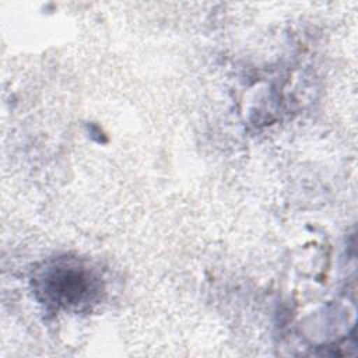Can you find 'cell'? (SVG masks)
Segmentation results:
<instances>
[{
  "instance_id": "1",
  "label": "cell",
  "mask_w": 358,
  "mask_h": 358,
  "mask_svg": "<svg viewBox=\"0 0 358 358\" xmlns=\"http://www.w3.org/2000/svg\"><path fill=\"white\" fill-rule=\"evenodd\" d=\"M77 267H53L45 280V291L59 303H76L90 289V278Z\"/></svg>"
}]
</instances>
